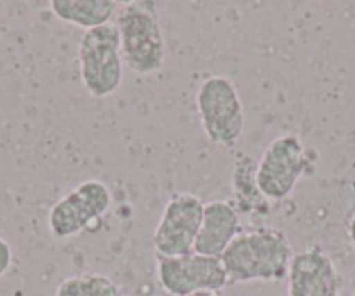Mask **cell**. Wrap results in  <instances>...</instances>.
<instances>
[{"label":"cell","instance_id":"cell-10","mask_svg":"<svg viewBox=\"0 0 355 296\" xmlns=\"http://www.w3.org/2000/svg\"><path fill=\"white\" fill-rule=\"evenodd\" d=\"M242 232L237 209L228 200H211L204 204L202 223L197 234L193 253L221 258L232 241Z\"/></svg>","mask_w":355,"mask_h":296},{"label":"cell","instance_id":"cell-15","mask_svg":"<svg viewBox=\"0 0 355 296\" xmlns=\"http://www.w3.org/2000/svg\"><path fill=\"white\" fill-rule=\"evenodd\" d=\"M348 237H350V243L355 246V213L352 214L350 225H348Z\"/></svg>","mask_w":355,"mask_h":296},{"label":"cell","instance_id":"cell-9","mask_svg":"<svg viewBox=\"0 0 355 296\" xmlns=\"http://www.w3.org/2000/svg\"><path fill=\"white\" fill-rule=\"evenodd\" d=\"M288 296H340V275L333 260L319 246L293 254Z\"/></svg>","mask_w":355,"mask_h":296},{"label":"cell","instance_id":"cell-3","mask_svg":"<svg viewBox=\"0 0 355 296\" xmlns=\"http://www.w3.org/2000/svg\"><path fill=\"white\" fill-rule=\"evenodd\" d=\"M78 70L91 96L107 98L119 89L124 77V61L115 23L84 32L78 44Z\"/></svg>","mask_w":355,"mask_h":296},{"label":"cell","instance_id":"cell-6","mask_svg":"<svg viewBox=\"0 0 355 296\" xmlns=\"http://www.w3.org/2000/svg\"><path fill=\"white\" fill-rule=\"evenodd\" d=\"M204 202L189 192L174 193L167 200L153 232V250L157 256L174 258L193 253L200 230Z\"/></svg>","mask_w":355,"mask_h":296},{"label":"cell","instance_id":"cell-1","mask_svg":"<svg viewBox=\"0 0 355 296\" xmlns=\"http://www.w3.org/2000/svg\"><path fill=\"white\" fill-rule=\"evenodd\" d=\"M293 247L288 236L274 227L242 230L221 254L228 284L279 282L288 277Z\"/></svg>","mask_w":355,"mask_h":296},{"label":"cell","instance_id":"cell-16","mask_svg":"<svg viewBox=\"0 0 355 296\" xmlns=\"http://www.w3.org/2000/svg\"><path fill=\"white\" fill-rule=\"evenodd\" d=\"M190 296H223L221 291H202V293H196V295H190Z\"/></svg>","mask_w":355,"mask_h":296},{"label":"cell","instance_id":"cell-14","mask_svg":"<svg viewBox=\"0 0 355 296\" xmlns=\"http://www.w3.org/2000/svg\"><path fill=\"white\" fill-rule=\"evenodd\" d=\"M12 265V250L6 239L0 237V277L8 274V270Z\"/></svg>","mask_w":355,"mask_h":296},{"label":"cell","instance_id":"cell-8","mask_svg":"<svg viewBox=\"0 0 355 296\" xmlns=\"http://www.w3.org/2000/svg\"><path fill=\"white\" fill-rule=\"evenodd\" d=\"M159 284L171 296H190L202 291H221L228 286L220 258L190 253L185 256H157Z\"/></svg>","mask_w":355,"mask_h":296},{"label":"cell","instance_id":"cell-11","mask_svg":"<svg viewBox=\"0 0 355 296\" xmlns=\"http://www.w3.org/2000/svg\"><path fill=\"white\" fill-rule=\"evenodd\" d=\"M117 6L114 0H53L51 11L61 21L87 32L112 23Z\"/></svg>","mask_w":355,"mask_h":296},{"label":"cell","instance_id":"cell-2","mask_svg":"<svg viewBox=\"0 0 355 296\" xmlns=\"http://www.w3.org/2000/svg\"><path fill=\"white\" fill-rule=\"evenodd\" d=\"M122 61L138 76H150L166 61V39L153 2H128L119 9Z\"/></svg>","mask_w":355,"mask_h":296},{"label":"cell","instance_id":"cell-13","mask_svg":"<svg viewBox=\"0 0 355 296\" xmlns=\"http://www.w3.org/2000/svg\"><path fill=\"white\" fill-rule=\"evenodd\" d=\"M54 296H121V289L107 275L84 274L64 279Z\"/></svg>","mask_w":355,"mask_h":296},{"label":"cell","instance_id":"cell-4","mask_svg":"<svg viewBox=\"0 0 355 296\" xmlns=\"http://www.w3.org/2000/svg\"><path fill=\"white\" fill-rule=\"evenodd\" d=\"M197 108L207 139L214 145H237L244 131V108L237 87L223 76H211L197 91Z\"/></svg>","mask_w":355,"mask_h":296},{"label":"cell","instance_id":"cell-12","mask_svg":"<svg viewBox=\"0 0 355 296\" xmlns=\"http://www.w3.org/2000/svg\"><path fill=\"white\" fill-rule=\"evenodd\" d=\"M256 162L249 155H241L235 162L234 169V190L237 206L235 209H242L244 213H252V211H261L263 204H266V199L259 192L256 185Z\"/></svg>","mask_w":355,"mask_h":296},{"label":"cell","instance_id":"cell-5","mask_svg":"<svg viewBox=\"0 0 355 296\" xmlns=\"http://www.w3.org/2000/svg\"><path fill=\"white\" fill-rule=\"evenodd\" d=\"M309 166L306 148L295 134L268 143L256 166V185L266 200H282L295 190Z\"/></svg>","mask_w":355,"mask_h":296},{"label":"cell","instance_id":"cell-7","mask_svg":"<svg viewBox=\"0 0 355 296\" xmlns=\"http://www.w3.org/2000/svg\"><path fill=\"white\" fill-rule=\"evenodd\" d=\"M112 206V193L100 180H85L53 204L47 225L56 239H70L101 220Z\"/></svg>","mask_w":355,"mask_h":296}]
</instances>
